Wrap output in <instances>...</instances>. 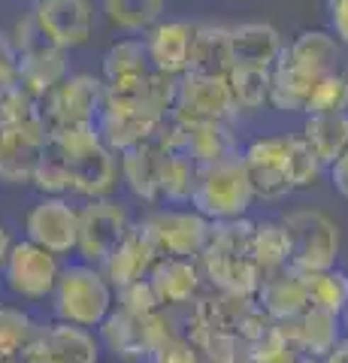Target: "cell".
<instances>
[{"mask_svg": "<svg viewBox=\"0 0 348 363\" xmlns=\"http://www.w3.org/2000/svg\"><path fill=\"white\" fill-rule=\"evenodd\" d=\"M254 221L233 218L215 221L206 252L200 255V269L215 294L228 297H254L264 281V269L252 255Z\"/></svg>", "mask_w": 348, "mask_h": 363, "instance_id": "1", "label": "cell"}, {"mask_svg": "<svg viewBox=\"0 0 348 363\" xmlns=\"http://www.w3.org/2000/svg\"><path fill=\"white\" fill-rule=\"evenodd\" d=\"M145 85H149V79L137 82V85H125V88H106L103 109H100V118H97V130L116 155L158 140L164 124L170 121V116H164L149 100Z\"/></svg>", "mask_w": 348, "mask_h": 363, "instance_id": "2", "label": "cell"}, {"mask_svg": "<svg viewBox=\"0 0 348 363\" xmlns=\"http://www.w3.org/2000/svg\"><path fill=\"white\" fill-rule=\"evenodd\" d=\"M70 161V194L82 200L112 197V191L121 185V157L109 149L100 136L97 124L70 130H49Z\"/></svg>", "mask_w": 348, "mask_h": 363, "instance_id": "3", "label": "cell"}, {"mask_svg": "<svg viewBox=\"0 0 348 363\" xmlns=\"http://www.w3.org/2000/svg\"><path fill=\"white\" fill-rule=\"evenodd\" d=\"M116 309V288L94 264H67L52 294V312L64 324L97 330Z\"/></svg>", "mask_w": 348, "mask_h": 363, "instance_id": "4", "label": "cell"}, {"mask_svg": "<svg viewBox=\"0 0 348 363\" xmlns=\"http://www.w3.org/2000/svg\"><path fill=\"white\" fill-rule=\"evenodd\" d=\"M254 188L249 182V169H245L242 155L228 157L221 164L200 167L197 173V188L191 197V209L215 224V221H233L245 218V212L254 203Z\"/></svg>", "mask_w": 348, "mask_h": 363, "instance_id": "5", "label": "cell"}, {"mask_svg": "<svg viewBox=\"0 0 348 363\" xmlns=\"http://www.w3.org/2000/svg\"><path fill=\"white\" fill-rule=\"evenodd\" d=\"M288 233V267L306 276V272L333 269L339 257V224L321 209H291L282 215Z\"/></svg>", "mask_w": 348, "mask_h": 363, "instance_id": "6", "label": "cell"}, {"mask_svg": "<svg viewBox=\"0 0 348 363\" xmlns=\"http://www.w3.org/2000/svg\"><path fill=\"white\" fill-rule=\"evenodd\" d=\"M173 333H182L176 327L173 309H161L158 315H133L125 309H112L109 318L97 327L100 345L112 351L121 363H145L149 354L158 348L164 339H170Z\"/></svg>", "mask_w": 348, "mask_h": 363, "instance_id": "7", "label": "cell"}, {"mask_svg": "<svg viewBox=\"0 0 348 363\" xmlns=\"http://www.w3.org/2000/svg\"><path fill=\"white\" fill-rule=\"evenodd\" d=\"M137 218L130 215L128 203L118 197H100L85 200L79 206V248L85 264L103 267L109 255L125 242V236L133 230Z\"/></svg>", "mask_w": 348, "mask_h": 363, "instance_id": "8", "label": "cell"}, {"mask_svg": "<svg viewBox=\"0 0 348 363\" xmlns=\"http://www.w3.org/2000/svg\"><path fill=\"white\" fill-rule=\"evenodd\" d=\"M140 224L149 230L161 257L200 260L212 236V221L191 206H155L142 215Z\"/></svg>", "mask_w": 348, "mask_h": 363, "instance_id": "9", "label": "cell"}, {"mask_svg": "<svg viewBox=\"0 0 348 363\" xmlns=\"http://www.w3.org/2000/svg\"><path fill=\"white\" fill-rule=\"evenodd\" d=\"M106 82L91 73H70L64 82L40 100L43 118H46L49 130H70L85 128V124H97L100 109H103Z\"/></svg>", "mask_w": 348, "mask_h": 363, "instance_id": "10", "label": "cell"}, {"mask_svg": "<svg viewBox=\"0 0 348 363\" xmlns=\"http://www.w3.org/2000/svg\"><path fill=\"white\" fill-rule=\"evenodd\" d=\"M158 143L164 149L191 157L197 167H212V164L228 161V157L242 155L237 133H233V124H224V121L179 124L170 118L158 133Z\"/></svg>", "mask_w": 348, "mask_h": 363, "instance_id": "11", "label": "cell"}, {"mask_svg": "<svg viewBox=\"0 0 348 363\" xmlns=\"http://www.w3.org/2000/svg\"><path fill=\"white\" fill-rule=\"evenodd\" d=\"M61 264L58 255L46 252V248L33 245L30 240L13 242V252H9L6 264H4V285L16 294L18 300H46L58 288L61 279Z\"/></svg>", "mask_w": 348, "mask_h": 363, "instance_id": "12", "label": "cell"}, {"mask_svg": "<svg viewBox=\"0 0 348 363\" xmlns=\"http://www.w3.org/2000/svg\"><path fill=\"white\" fill-rule=\"evenodd\" d=\"M25 240L52 255H73L79 248V206L67 197H40L25 215Z\"/></svg>", "mask_w": 348, "mask_h": 363, "instance_id": "13", "label": "cell"}, {"mask_svg": "<svg viewBox=\"0 0 348 363\" xmlns=\"http://www.w3.org/2000/svg\"><path fill=\"white\" fill-rule=\"evenodd\" d=\"M240 116L237 104H233L228 79L215 76H197L185 73L179 79V100L173 109V121L179 124H194V121H224L233 124Z\"/></svg>", "mask_w": 348, "mask_h": 363, "instance_id": "14", "label": "cell"}, {"mask_svg": "<svg viewBox=\"0 0 348 363\" xmlns=\"http://www.w3.org/2000/svg\"><path fill=\"white\" fill-rule=\"evenodd\" d=\"M242 161L249 169V182L257 200L276 203L294 191L288 169V133L285 136H257L242 149Z\"/></svg>", "mask_w": 348, "mask_h": 363, "instance_id": "15", "label": "cell"}, {"mask_svg": "<svg viewBox=\"0 0 348 363\" xmlns=\"http://www.w3.org/2000/svg\"><path fill=\"white\" fill-rule=\"evenodd\" d=\"M30 9L37 16L43 40L64 52L85 45L97 25L91 0H33Z\"/></svg>", "mask_w": 348, "mask_h": 363, "instance_id": "16", "label": "cell"}, {"mask_svg": "<svg viewBox=\"0 0 348 363\" xmlns=\"http://www.w3.org/2000/svg\"><path fill=\"white\" fill-rule=\"evenodd\" d=\"M100 336L76 324H43L37 342L18 363H100Z\"/></svg>", "mask_w": 348, "mask_h": 363, "instance_id": "17", "label": "cell"}, {"mask_svg": "<svg viewBox=\"0 0 348 363\" xmlns=\"http://www.w3.org/2000/svg\"><path fill=\"white\" fill-rule=\"evenodd\" d=\"M49 140L46 121L0 130V182L4 185H33L43 145Z\"/></svg>", "mask_w": 348, "mask_h": 363, "instance_id": "18", "label": "cell"}, {"mask_svg": "<svg viewBox=\"0 0 348 363\" xmlns=\"http://www.w3.org/2000/svg\"><path fill=\"white\" fill-rule=\"evenodd\" d=\"M197 25L188 18H164L145 33L152 70L182 79L191 67V49H194Z\"/></svg>", "mask_w": 348, "mask_h": 363, "instance_id": "19", "label": "cell"}, {"mask_svg": "<svg viewBox=\"0 0 348 363\" xmlns=\"http://www.w3.org/2000/svg\"><path fill=\"white\" fill-rule=\"evenodd\" d=\"M158 260H161L158 245L152 242L149 230H145V227L140 224V218H137L133 230L125 236V242L109 255V260L100 269H103V276L109 279V285L116 291H121V288L133 285V281L149 279V272L155 269Z\"/></svg>", "mask_w": 348, "mask_h": 363, "instance_id": "20", "label": "cell"}, {"mask_svg": "<svg viewBox=\"0 0 348 363\" xmlns=\"http://www.w3.org/2000/svg\"><path fill=\"white\" fill-rule=\"evenodd\" d=\"M282 58L291 67H297L300 73L315 79V82L345 70L339 40H336L333 33H327V30H303V33H297L291 43H285Z\"/></svg>", "mask_w": 348, "mask_h": 363, "instance_id": "21", "label": "cell"}, {"mask_svg": "<svg viewBox=\"0 0 348 363\" xmlns=\"http://www.w3.org/2000/svg\"><path fill=\"white\" fill-rule=\"evenodd\" d=\"M164 155H167V149L158 140L118 155L121 157V185L130 191V197H137L145 206H161Z\"/></svg>", "mask_w": 348, "mask_h": 363, "instance_id": "22", "label": "cell"}, {"mask_svg": "<svg viewBox=\"0 0 348 363\" xmlns=\"http://www.w3.org/2000/svg\"><path fill=\"white\" fill-rule=\"evenodd\" d=\"M149 281L164 309H185L200 297L203 269H200V260L191 257H161L149 272Z\"/></svg>", "mask_w": 348, "mask_h": 363, "instance_id": "23", "label": "cell"}, {"mask_svg": "<svg viewBox=\"0 0 348 363\" xmlns=\"http://www.w3.org/2000/svg\"><path fill=\"white\" fill-rule=\"evenodd\" d=\"M254 300L261 303V309L269 315V321H276V324L297 321V318L312 306L309 291L303 285V276L291 267L266 272L261 288L254 294Z\"/></svg>", "mask_w": 348, "mask_h": 363, "instance_id": "24", "label": "cell"}, {"mask_svg": "<svg viewBox=\"0 0 348 363\" xmlns=\"http://www.w3.org/2000/svg\"><path fill=\"white\" fill-rule=\"evenodd\" d=\"M70 76L67 52L52 43H40L18 55V85L28 88L33 97H46Z\"/></svg>", "mask_w": 348, "mask_h": 363, "instance_id": "25", "label": "cell"}, {"mask_svg": "<svg viewBox=\"0 0 348 363\" xmlns=\"http://www.w3.org/2000/svg\"><path fill=\"white\" fill-rule=\"evenodd\" d=\"M152 76V58L145 37H121L100 58V79L106 88H125L145 82Z\"/></svg>", "mask_w": 348, "mask_h": 363, "instance_id": "26", "label": "cell"}, {"mask_svg": "<svg viewBox=\"0 0 348 363\" xmlns=\"http://www.w3.org/2000/svg\"><path fill=\"white\" fill-rule=\"evenodd\" d=\"M285 327H288L291 339H294V345L318 360H324L345 339L342 336V315L318 309V306H309L297 321H288Z\"/></svg>", "mask_w": 348, "mask_h": 363, "instance_id": "27", "label": "cell"}, {"mask_svg": "<svg viewBox=\"0 0 348 363\" xmlns=\"http://www.w3.org/2000/svg\"><path fill=\"white\" fill-rule=\"evenodd\" d=\"M230 37H233V61L242 67L273 70L276 61L282 58V52H285L282 33L273 25H266V21H245V25H237V28H230Z\"/></svg>", "mask_w": 348, "mask_h": 363, "instance_id": "28", "label": "cell"}, {"mask_svg": "<svg viewBox=\"0 0 348 363\" xmlns=\"http://www.w3.org/2000/svg\"><path fill=\"white\" fill-rule=\"evenodd\" d=\"M233 37L230 28L224 25H197L194 49H191V67L188 73L197 76H215L228 79L233 70Z\"/></svg>", "mask_w": 348, "mask_h": 363, "instance_id": "29", "label": "cell"}, {"mask_svg": "<svg viewBox=\"0 0 348 363\" xmlns=\"http://www.w3.org/2000/svg\"><path fill=\"white\" fill-rule=\"evenodd\" d=\"M300 136L318 155V161L330 169L348 152V112H342V116H312L303 124Z\"/></svg>", "mask_w": 348, "mask_h": 363, "instance_id": "30", "label": "cell"}, {"mask_svg": "<svg viewBox=\"0 0 348 363\" xmlns=\"http://www.w3.org/2000/svg\"><path fill=\"white\" fill-rule=\"evenodd\" d=\"M167 0H100V13L116 30L130 37H145L155 25L164 21Z\"/></svg>", "mask_w": 348, "mask_h": 363, "instance_id": "31", "label": "cell"}, {"mask_svg": "<svg viewBox=\"0 0 348 363\" xmlns=\"http://www.w3.org/2000/svg\"><path fill=\"white\" fill-rule=\"evenodd\" d=\"M43 324L21 309V306L0 303V357L21 360L28 354V348L37 342Z\"/></svg>", "mask_w": 348, "mask_h": 363, "instance_id": "32", "label": "cell"}, {"mask_svg": "<svg viewBox=\"0 0 348 363\" xmlns=\"http://www.w3.org/2000/svg\"><path fill=\"white\" fill-rule=\"evenodd\" d=\"M197 173L200 167L191 157L167 149L161 169V206H191V197H194L197 188Z\"/></svg>", "mask_w": 348, "mask_h": 363, "instance_id": "33", "label": "cell"}, {"mask_svg": "<svg viewBox=\"0 0 348 363\" xmlns=\"http://www.w3.org/2000/svg\"><path fill=\"white\" fill-rule=\"evenodd\" d=\"M233 104L240 112H257L269 106V91H273V70L264 67H242L237 64L228 76Z\"/></svg>", "mask_w": 348, "mask_h": 363, "instance_id": "34", "label": "cell"}, {"mask_svg": "<svg viewBox=\"0 0 348 363\" xmlns=\"http://www.w3.org/2000/svg\"><path fill=\"white\" fill-rule=\"evenodd\" d=\"M43 197H67L73 188V179H70V161H67L64 149L58 145V140L49 133L46 145H43V155H40V164H37V173H33V185Z\"/></svg>", "mask_w": 348, "mask_h": 363, "instance_id": "35", "label": "cell"}, {"mask_svg": "<svg viewBox=\"0 0 348 363\" xmlns=\"http://www.w3.org/2000/svg\"><path fill=\"white\" fill-rule=\"evenodd\" d=\"M252 255L257 260V267L266 272H276V269H285L288 267V233H285V224L282 218H266V221H254V242H252Z\"/></svg>", "mask_w": 348, "mask_h": 363, "instance_id": "36", "label": "cell"}, {"mask_svg": "<svg viewBox=\"0 0 348 363\" xmlns=\"http://www.w3.org/2000/svg\"><path fill=\"white\" fill-rule=\"evenodd\" d=\"M303 285L309 291L312 306L327 309L333 315H342L348 306V272L342 269H321V272H306Z\"/></svg>", "mask_w": 348, "mask_h": 363, "instance_id": "37", "label": "cell"}, {"mask_svg": "<svg viewBox=\"0 0 348 363\" xmlns=\"http://www.w3.org/2000/svg\"><path fill=\"white\" fill-rule=\"evenodd\" d=\"M30 121H46L43 118L40 97H33L18 82L0 88V130L21 128V124H30Z\"/></svg>", "mask_w": 348, "mask_h": 363, "instance_id": "38", "label": "cell"}, {"mask_svg": "<svg viewBox=\"0 0 348 363\" xmlns=\"http://www.w3.org/2000/svg\"><path fill=\"white\" fill-rule=\"evenodd\" d=\"M288 169H291L294 191H300V188L318 185V179H321V173L327 167L318 161V155L309 149L306 140H303L300 133H288Z\"/></svg>", "mask_w": 348, "mask_h": 363, "instance_id": "39", "label": "cell"}, {"mask_svg": "<svg viewBox=\"0 0 348 363\" xmlns=\"http://www.w3.org/2000/svg\"><path fill=\"white\" fill-rule=\"evenodd\" d=\"M348 112V73L339 70L327 79H321L312 91V100H309V109L306 116H342Z\"/></svg>", "mask_w": 348, "mask_h": 363, "instance_id": "40", "label": "cell"}, {"mask_svg": "<svg viewBox=\"0 0 348 363\" xmlns=\"http://www.w3.org/2000/svg\"><path fill=\"white\" fill-rule=\"evenodd\" d=\"M116 306H118V309H125V312L142 315V318L158 315V312L164 309L161 300H158V294H155V288H152V281H149V279L133 281V285H128V288L116 291Z\"/></svg>", "mask_w": 348, "mask_h": 363, "instance_id": "41", "label": "cell"}, {"mask_svg": "<svg viewBox=\"0 0 348 363\" xmlns=\"http://www.w3.org/2000/svg\"><path fill=\"white\" fill-rule=\"evenodd\" d=\"M145 363H206V360L185 333H173L170 339H164V342L152 351Z\"/></svg>", "mask_w": 348, "mask_h": 363, "instance_id": "42", "label": "cell"}, {"mask_svg": "<svg viewBox=\"0 0 348 363\" xmlns=\"http://www.w3.org/2000/svg\"><path fill=\"white\" fill-rule=\"evenodd\" d=\"M9 37H13L18 55L33 49V45H40V43H46V40H43V33H40V25H37V16H33V9H28L25 16L16 18V25L9 28Z\"/></svg>", "mask_w": 348, "mask_h": 363, "instance_id": "43", "label": "cell"}, {"mask_svg": "<svg viewBox=\"0 0 348 363\" xmlns=\"http://www.w3.org/2000/svg\"><path fill=\"white\" fill-rule=\"evenodd\" d=\"M18 82V49L9 30L0 28V88Z\"/></svg>", "mask_w": 348, "mask_h": 363, "instance_id": "44", "label": "cell"}, {"mask_svg": "<svg viewBox=\"0 0 348 363\" xmlns=\"http://www.w3.org/2000/svg\"><path fill=\"white\" fill-rule=\"evenodd\" d=\"M327 16L333 25V37L348 45V0H327Z\"/></svg>", "mask_w": 348, "mask_h": 363, "instance_id": "45", "label": "cell"}, {"mask_svg": "<svg viewBox=\"0 0 348 363\" xmlns=\"http://www.w3.org/2000/svg\"><path fill=\"white\" fill-rule=\"evenodd\" d=\"M330 182H333V188L348 200V152L330 167Z\"/></svg>", "mask_w": 348, "mask_h": 363, "instance_id": "46", "label": "cell"}, {"mask_svg": "<svg viewBox=\"0 0 348 363\" xmlns=\"http://www.w3.org/2000/svg\"><path fill=\"white\" fill-rule=\"evenodd\" d=\"M9 252H13V236H9V230H6V224L0 221V269H4V264H6V257H9Z\"/></svg>", "mask_w": 348, "mask_h": 363, "instance_id": "47", "label": "cell"}, {"mask_svg": "<svg viewBox=\"0 0 348 363\" xmlns=\"http://www.w3.org/2000/svg\"><path fill=\"white\" fill-rule=\"evenodd\" d=\"M321 363H348V336L342 339V342L339 345H336L333 351H330V354L327 357H324Z\"/></svg>", "mask_w": 348, "mask_h": 363, "instance_id": "48", "label": "cell"}, {"mask_svg": "<svg viewBox=\"0 0 348 363\" xmlns=\"http://www.w3.org/2000/svg\"><path fill=\"white\" fill-rule=\"evenodd\" d=\"M282 363H321V360L312 357V354H306V351H300V348H291L288 357H285Z\"/></svg>", "mask_w": 348, "mask_h": 363, "instance_id": "49", "label": "cell"}, {"mask_svg": "<svg viewBox=\"0 0 348 363\" xmlns=\"http://www.w3.org/2000/svg\"><path fill=\"white\" fill-rule=\"evenodd\" d=\"M342 327L348 330V306H345V312H342Z\"/></svg>", "mask_w": 348, "mask_h": 363, "instance_id": "50", "label": "cell"}, {"mask_svg": "<svg viewBox=\"0 0 348 363\" xmlns=\"http://www.w3.org/2000/svg\"><path fill=\"white\" fill-rule=\"evenodd\" d=\"M242 363H257V360H252V357H245V360H242Z\"/></svg>", "mask_w": 348, "mask_h": 363, "instance_id": "51", "label": "cell"}]
</instances>
